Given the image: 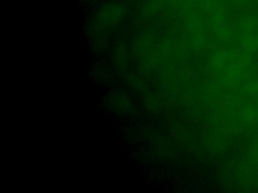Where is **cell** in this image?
I'll list each match as a JSON object with an SVG mask.
<instances>
[{
    "label": "cell",
    "mask_w": 258,
    "mask_h": 193,
    "mask_svg": "<svg viewBox=\"0 0 258 193\" xmlns=\"http://www.w3.org/2000/svg\"><path fill=\"white\" fill-rule=\"evenodd\" d=\"M240 118L245 123L253 124L258 121V102L248 104L240 110Z\"/></svg>",
    "instance_id": "2"
},
{
    "label": "cell",
    "mask_w": 258,
    "mask_h": 193,
    "mask_svg": "<svg viewBox=\"0 0 258 193\" xmlns=\"http://www.w3.org/2000/svg\"><path fill=\"white\" fill-rule=\"evenodd\" d=\"M240 41L243 50L249 54H254L258 51V32L256 33H241Z\"/></svg>",
    "instance_id": "1"
},
{
    "label": "cell",
    "mask_w": 258,
    "mask_h": 193,
    "mask_svg": "<svg viewBox=\"0 0 258 193\" xmlns=\"http://www.w3.org/2000/svg\"><path fill=\"white\" fill-rule=\"evenodd\" d=\"M234 3H236V4H238V5H245V4H247L250 0H232Z\"/></svg>",
    "instance_id": "4"
},
{
    "label": "cell",
    "mask_w": 258,
    "mask_h": 193,
    "mask_svg": "<svg viewBox=\"0 0 258 193\" xmlns=\"http://www.w3.org/2000/svg\"><path fill=\"white\" fill-rule=\"evenodd\" d=\"M241 33H256L258 32V17L249 15L244 17L239 23Z\"/></svg>",
    "instance_id": "3"
},
{
    "label": "cell",
    "mask_w": 258,
    "mask_h": 193,
    "mask_svg": "<svg viewBox=\"0 0 258 193\" xmlns=\"http://www.w3.org/2000/svg\"><path fill=\"white\" fill-rule=\"evenodd\" d=\"M256 155H257V157H258V145H257V149H256Z\"/></svg>",
    "instance_id": "5"
},
{
    "label": "cell",
    "mask_w": 258,
    "mask_h": 193,
    "mask_svg": "<svg viewBox=\"0 0 258 193\" xmlns=\"http://www.w3.org/2000/svg\"><path fill=\"white\" fill-rule=\"evenodd\" d=\"M256 101H257V102H258V98H257V99H256Z\"/></svg>",
    "instance_id": "6"
}]
</instances>
